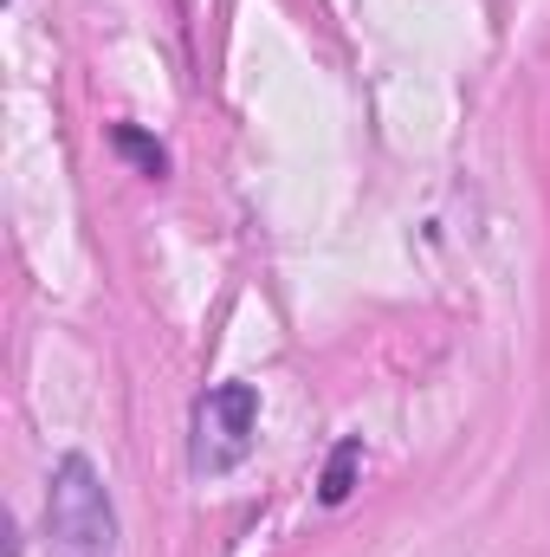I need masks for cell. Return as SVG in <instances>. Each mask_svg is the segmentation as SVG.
Wrapping results in <instances>:
<instances>
[{
  "label": "cell",
  "mask_w": 550,
  "mask_h": 557,
  "mask_svg": "<svg viewBox=\"0 0 550 557\" xmlns=\"http://www.w3.org/2000/svg\"><path fill=\"white\" fill-rule=\"evenodd\" d=\"M46 525H52L59 557H117V512H111V493H104V480L91 473L85 454L59 460Z\"/></svg>",
  "instance_id": "obj_1"
},
{
  "label": "cell",
  "mask_w": 550,
  "mask_h": 557,
  "mask_svg": "<svg viewBox=\"0 0 550 557\" xmlns=\"http://www.w3.org/2000/svg\"><path fill=\"white\" fill-rule=\"evenodd\" d=\"M253 428H260V396L247 383L208 389L195 409V473H234L253 454Z\"/></svg>",
  "instance_id": "obj_2"
},
{
  "label": "cell",
  "mask_w": 550,
  "mask_h": 557,
  "mask_svg": "<svg viewBox=\"0 0 550 557\" xmlns=\"http://www.w3.org/2000/svg\"><path fill=\"white\" fill-rule=\"evenodd\" d=\"M357 467H363V441H343V447L330 454L324 480H317V499H324V506H343V499H350V486H357Z\"/></svg>",
  "instance_id": "obj_3"
},
{
  "label": "cell",
  "mask_w": 550,
  "mask_h": 557,
  "mask_svg": "<svg viewBox=\"0 0 550 557\" xmlns=\"http://www.w3.org/2000/svg\"><path fill=\"white\" fill-rule=\"evenodd\" d=\"M117 149H124V156H137V162H142V175H162V149H155V143L142 137V131L117 124Z\"/></svg>",
  "instance_id": "obj_4"
}]
</instances>
